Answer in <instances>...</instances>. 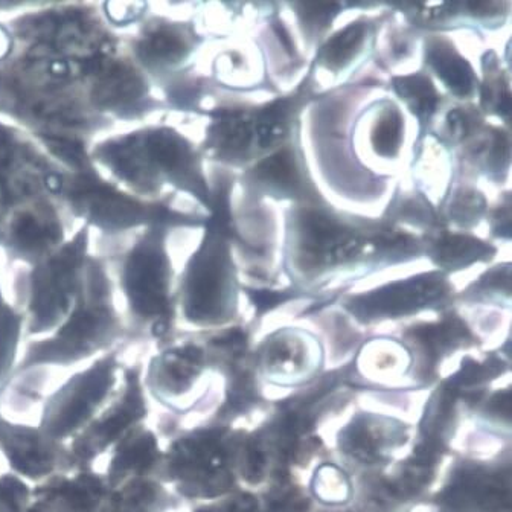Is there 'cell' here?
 Listing matches in <instances>:
<instances>
[{"mask_svg": "<svg viewBox=\"0 0 512 512\" xmlns=\"http://www.w3.org/2000/svg\"><path fill=\"white\" fill-rule=\"evenodd\" d=\"M174 470L206 496L223 493L231 485L226 452L214 433L185 439L174 450Z\"/></svg>", "mask_w": 512, "mask_h": 512, "instance_id": "1", "label": "cell"}, {"mask_svg": "<svg viewBox=\"0 0 512 512\" xmlns=\"http://www.w3.org/2000/svg\"><path fill=\"white\" fill-rule=\"evenodd\" d=\"M302 258L307 266H325L359 255L365 240L339 221L320 212H305L301 218Z\"/></svg>", "mask_w": 512, "mask_h": 512, "instance_id": "2", "label": "cell"}, {"mask_svg": "<svg viewBox=\"0 0 512 512\" xmlns=\"http://www.w3.org/2000/svg\"><path fill=\"white\" fill-rule=\"evenodd\" d=\"M445 293V282L439 275H424L412 281L397 282L371 295L360 296L351 304L352 311L363 317L403 316Z\"/></svg>", "mask_w": 512, "mask_h": 512, "instance_id": "3", "label": "cell"}, {"mask_svg": "<svg viewBox=\"0 0 512 512\" xmlns=\"http://www.w3.org/2000/svg\"><path fill=\"white\" fill-rule=\"evenodd\" d=\"M110 365H98L71 384L69 391L55 404L54 413L49 415V429L55 435H66L77 429L96 404L103 400L110 386Z\"/></svg>", "mask_w": 512, "mask_h": 512, "instance_id": "4", "label": "cell"}, {"mask_svg": "<svg viewBox=\"0 0 512 512\" xmlns=\"http://www.w3.org/2000/svg\"><path fill=\"white\" fill-rule=\"evenodd\" d=\"M224 256L223 250L215 247L211 256L197 260L188 290V314L192 319H217L223 313L228 296V269Z\"/></svg>", "mask_w": 512, "mask_h": 512, "instance_id": "5", "label": "cell"}, {"mask_svg": "<svg viewBox=\"0 0 512 512\" xmlns=\"http://www.w3.org/2000/svg\"><path fill=\"white\" fill-rule=\"evenodd\" d=\"M442 499L455 508L474 506L487 511H503L511 505V494L505 480L479 470L459 473Z\"/></svg>", "mask_w": 512, "mask_h": 512, "instance_id": "6", "label": "cell"}, {"mask_svg": "<svg viewBox=\"0 0 512 512\" xmlns=\"http://www.w3.org/2000/svg\"><path fill=\"white\" fill-rule=\"evenodd\" d=\"M128 284L133 304L142 313L162 314L167 308L164 264L157 253L144 252L133 258Z\"/></svg>", "mask_w": 512, "mask_h": 512, "instance_id": "7", "label": "cell"}, {"mask_svg": "<svg viewBox=\"0 0 512 512\" xmlns=\"http://www.w3.org/2000/svg\"><path fill=\"white\" fill-rule=\"evenodd\" d=\"M2 439H4L7 452L10 453L11 461L23 473L43 474L48 471L51 456L46 453L36 436H32L28 432L5 430L2 433Z\"/></svg>", "mask_w": 512, "mask_h": 512, "instance_id": "8", "label": "cell"}, {"mask_svg": "<svg viewBox=\"0 0 512 512\" xmlns=\"http://www.w3.org/2000/svg\"><path fill=\"white\" fill-rule=\"evenodd\" d=\"M252 119L243 112L221 113L211 130L214 147L228 153H238L249 147L253 130Z\"/></svg>", "mask_w": 512, "mask_h": 512, "instance_id": "9", "label": "cell"}, {"mask_svg": "<svg viewBox=\"0 0 512 512\" xmlns=\"http://www.w3.org/2000/svg\"><path fill=\"white\" fill-rule=\"evenodd\" d=\"M430 60L439 78H442L448 89L456 95L467 96L473 92V71L467 61L455 54L452 49H445L442 46L432 49Z\"/></svg>", "mask_w": 512, "mask_h": 512, "instance_id": "10", "label": "cell"}, {"mask_svg": "<svg viewBox=\"0 0 512 512\" xmlns=\"http://www.w3.org/2000/svg\"><path fill=\"white\" fill-rule=\"evenodd\" d=\"M435 253L442 266L459 267L467 266L480 258H487L491 249L474 238L448 235L438 241Z\"/></svg>", "mask_w": 512, "mask_h": 512, "instance_id": "11", "label": "cell"}, {"mask_svg": "<svg viewBox=\"0 0 512 512\" xmlns=\"http://www.w3.org/2000/svg\"><path fill=\"white\" fill-rule=\"evenodd\" d=\"M200 362H202V351L196 346H186L171 352L162 365L168 386L174 391L188 388L192 377L197 374Z\"/></svg>", "mask_w": 512, "mask_h": 512, "instance_id": "12", "label": "cell"}, {"mask_svg": "<svg viewBox=\"0 0 512 512\" xmlns=\"http://www.w3.org/2000/svg\"><path fill=\"white\" fill-rule=\"evenodd\" d=\"M365 34L366 26L362 23H352V25L346 26L325 46L322 60L328 68H342L343 64L348 63L359 51L363 40H365Z\"/></svg>", "mask_w": 512, "mask_h": 512, "instance_id": "13", "label": "cell"}, {"mask_svg": "<svg viewBox=\"0 0 512 512\" xmlns=\"http://www.w3.org/2000/svg\"><path fill=\"white\" fill-rule=\"evenodd\" d=\"M255 174L261 182L269 183L273 188L282 189V191L295 189L299 183L295 157L288 150L279 151L261 162L256 167Z\"/></svg>", "mask_w": 512, "mask_h": 512, "instance_id": "14", "label": "cell"}, {"mask_svg": "<svg viewBox=\"0 0 512 512\" xmlns=\"http://www.w3.org/2000/svg\"><path fill=\"white\" fill-rule=\"evenodd\" d=\"M142 93V83L132 72H125L118 69L107 75L98 84V100L109 106H122L125 103H132Z\"/></svg>", "mask_w": 512, "mask_h": 512, "instance_id": "15", "label": "cell"}, {"mask_svg": "<svg viewBox=\"0 0 512 512\" xmlns=\"http://www.w3.org/2000/svg\"><path fill=\"white\" fill-rule=\"evenodd\" d=\"M186 43L174 29L164 28L153 32L141 46V54L151 63H171L185 54Z\"/></svg>", "mask_w": 512, "mask_h": 512, "instance_id": "16", "label": "cell"}, {"mask_svg": "<svg viewBox=\"0 0 512 512\" xmlns=\"http://www.w3.org/2000/svg\"><path fill=\"white\" fill-rule=\"evenodd\" d=\"M395 89L412 107L413 112L420 116H429L436 109L438 95L426 77L412 75V77L398 78L395 81Z\"/></svg>", "mask_w": 512, "mask_h": 512, "instance_id": "17", "label": "cell"}, {"mask_svg": "<svg viewBox=\"0 0 512 512\" xmlns=\"http://www.w3.org/2000/svg\"><path fill=\"white\" fill-rule=\"evenodd\" d=\"M415 337L426 351L432 356L452 346L458 340L464 339L467 330L459 320H447L444 324L429 325V327L416 328Z\"/></svg>", "mask_w": 512, "mask_h": 512, "instance_id": "18", "label": "cell"}, {"mask_svg": "<svg viewBox=\"0 0 512 512\" xmlns=\"http://www.w3.org/2000/svg\"><path fill=\"white\" fill-rule=\"evenodd\" d=\"M346 452L351 453L354 458L360 461L372 462L378 458L381 439L365 421H357L354 426L346 430L342 439Z\"/></svg>", "mask_w": 512, "mask_h": 512, "instance_id": "19", "label": "cell"}, {"mask_svg": "<svg viewBox=\"0 0 512 512\" xmlns=\"http://www.w3.org/2000/svg\"><path fill=\"white\" fill-rule=\"evenodd\" d=\"M403 139V119L397 110H389L375 125L372 133V147L380 156L394 157L400 150Z\"/></svg>", "mask_w": 512, "mask_h": 512, "instance_id": "20", "label": "cell"}, {"mask_svg": "<svg viewBox=\"0 0 512 512\" xmlns=\"http://www.w3.org/2000/svg\"><path fill=\"white\" fill-rule=\"evenodd\" d=\"M156 458V442L151 436L145 435L138 438V441L128 445L124 452L119 455L118 467L124 470H141L151 465Z\"/></svg>", "mask_w": 512, "mask_h": 512, "instance_id": "21", "label": "cell"}, {"mask_svg": "<svg viewBox=\"0 0 512 512\" xmlns=\"http://www.w3.org/2000/svg\"><path fill=\"white\" fill-rule=\"evenodd\" d=\"M499 362H488L485 365H479V363L468 362L464 363L459 374L456 375L450 384V388L458 391L459 388H467V386H473V384L480 383V381L488 380V378L494 377V375L500 372Z\"/></svg>", "mask_w": 512, "mask_h": 512, "instance_id": "22", "label": "cell"}, {"mask_svg": "<svg viewBox=\"0 0 512 512\" xmlns=\"http://www.w3.org/2000/svg\"><path fill=\"white\" fill-rule=\"evenodd\" d=\"M308 502L296 488L281 485L269 499V512H307Z\"/></svg>", "mask_w": 512, "mask_h": 512, "instance_id": "23", "label": "cell"}, {"mask_svg": "<svg viewBox=\"0 0 512 512\" xmlns=\"http://www.w3.org/2000/svg\"><path fill=\"white\" fill-rule=\"evenodd\" d=\"M16 234L20 243L25 244L28 249H39L51 240L52 232L36 218L26 217L17 224Z\"/></svg>", "mask_w": 512, "mask_h": 512, "instance_id": "24", "label": "cell"}, {"mask_svg": "<svg viewBox=\"0 0 512 512\" xmlns=\"http://www.w3.org/2000/svg\"><path fill=\"white\" fill-rule=\"evenodd\" d=\"M17 337V320L14 316H0V372L8 368Z\"/></svg>", "mask_w": 512, "mask_h": 512, "instance_id": "25", "label": "cell"}, {"mask_svg": "<svg viewBox=\"0 0 512 512\" xmlns=\"http://www.w3.org/2000/svg\"><path fill=\"white\" fill-rule=\"evenodd\" d=\"M26 497V490L19 480H0V502L4 503L5 509L10 512H19L23 500Z\"/></svg>", "mask_w": 512, "mask_h": 512, "instance_id": "26", "label": "cell"}, {"mask_svg": "<svg viewBox=\"0 0 512 512\" xmlns=\"http://www.w3.org/2000/svg\"><path fill=\"white\" fill-rule=\"evenodd\" d=\"M266 468V455L256 442H250L246 450L244 477L250 482H260Z\"/></svg>", "mask_w": 512, "mask_h": 512, "instance_id": "27", "label": "cell"}, {"mask_svg": "<svg viewBox=\"0 0 512 512\" xmlns=\"http://www.w3.org/2000/svg\"><path fill=\"white\" fill-rule=\"evenodd\" d=\"M453 214L458 221H468L470 218L476 217L484 209V200L480 199L477 194H465L456 200L452 206Z\"/></svg>", "mask_w": 512, "mask_h": 512, "instance_id": "28", "label": "cell"}, {"mask_svg": "<svg viewBox=\"0 0 512 512\" xmlns=\"http://www.w3.org/2000/svg\"><path fill=\"white\" fill-rule=\"evenodd\" d=\"M138 7L141 5L135 4H109L107 10H109L110 19L115 20L118 23H127L135 20L139 16Z\"/></svg>", "mask_w": 512, "mask_h": 512, "instance_id": "29", "label": "cell"}, {"mask_svg": "<svg viewBox=\"0 0 512 512\" xmlns=\"http://www.w3.org/2000/svg\"><path fill=\"white\" fill-rule=\"evenodd\" d=\"M511 406V392H503V394H497L496 397L491 400L490 410L491 412L497 413V415L509 418V416H511Z\"/></svg>", "mask_w": 512, "mask_h": 512, "instance_id": "30", "label": "cell"}, {"mask_svg": "<svg viewBox=\"0 0 512 512\" xmlns=\"http://www.w3.org/2000/svg\"><path fill=\"white\" fill-rule=\"evenodd\" d=\"M255 509V497L250 496V494H240L232 500L228 508L223 509V512H253Z\"/></svg>", "mask_w": 512, "mask_h": 512, "instance_id": "31", "label": "cell"}, {"mask_svg": "<svg viewBox=\"0 0 512 512\" xmlns=\"http://www.w3.org/2000/svg\"><path fill=\"white\" fill-rule=\"evenodd\" d=\"M218 343H220L221 346H226V348L240 349L243 348L244 343H246V336H244L241 331H231V333L221 337Z\"/></svg>", "mask_w": 512, "mask_h": 512, "instance_id": "32", "label": "cell"}, {"mask_svg": "<svg viewBox=\"0 0 512 512\" xmlns=\"http://www.w3.org/2000/svg\"><path fill=\"white\" fill-rule=\"evenodd\" d=\"M256 307H272L279 301H284V296L275 295V293L260 292L253 296Z\"/></svg>", "mask_w": 512, "mask_h": 512, "instance_id": "33", "label": "cell"}, {"mask_svg": "<svg viewBox=\"0 0 512 512\" xmlns=\"http://www.w3.org/2000/svg\"><path fill=\"white\" fill-rule=\"evenodd\" d=\"M46 185H48V188L54 192H58L61 189L60 179H58L57 176H54V174H51V176L46 177Z\"/></svg>", "mask_w": 512, "mask_h": 512, "instance_id": "34", "label": "cell"}, {"mask_svg": "<svg viewBox=\"0 0 512 512\" xmlns=\"http://www.w3.org/2000/svg\"><path fill=\"white\" fill-rule=\"evenodd\" d=\"M208 512H212V511H208ZM221 512H223V511H221Z\"/></svg>", "mask_w": 512, "mask_h": 512, "instance_id": "35", "label": "cell"}]
</instances>
